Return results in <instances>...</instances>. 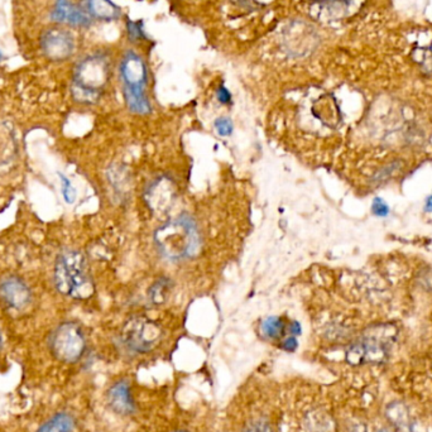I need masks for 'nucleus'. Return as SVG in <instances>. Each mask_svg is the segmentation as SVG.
Listing matches in <instances>:
<instances>
[{
  "mask_svg": "<svg viewBox=\"0 0 432 432\" xmlns=\"http://www.w3.org/2000/svg\"><path fill=\"white\" fill-rule=\"evenodd\" d=\"M55 284L63 296L76 300H84L93 295V281L82 254L68 250L58 255L55 266Z\"/></svg>",
  "mask_w": 432,
  "mask_h": 432,
  "instance_id": "obj_1",
  "label": "nucleus"
},
{
  "mask_svg": "<svg viewBox=\"0 0 432 432\" xmlns=\"http://www.w3.org/2000/svg\"><path fill=\"white\" fill-rule=\"evenodd\" d=\"M109 61L101 55L89 56L75 70L72 94L81 103H94L109 79Z\"/></svg>",
  "mask_w": 432,
  "mask_h": 432,
  "instance_id": "obj_2",
  "label": "nucleus"
},
{
  "mask_svg": "<svg viewBox=\"0 0 432 432\" xmlns=\"http://www.w3.org/2000/svg\"><path fill=\"white\" fill-rule=\"evenodd\" d=\"M395 329L392 325L371 327L363 339L349 348L346 360L352 365L383 363L388 358L390 343L395 340Z\"/></svg>",
  "mask_w": 432,
  "mask_h": 432,
  "instance_id": "obj_3",
  "label": "nucleus"
},
{
  "mask_svg": "<svg viewBox=\"0 0 432 432\" xmlns=\"http://www.w3.org/2000/svg\"><path fill=\"white\" fill-rule=\"evenodd\" d=\"M120 75L125 85V99L130 109L136 113H147L149 103L143 91L147 80L146 63L139 56L128 52L120 65Z\"/></svg>",
  "mask_w": 432,
  "mask_h": 432,
  "instance_id": "obj_4",
  "label": "nucleus"
},
{
  "mask_svg": "<svg viewBox=\"0 0 432 432\" xmlns=\"http://www.w3.org/2000/svg\"><path fill=\"white\" fill-rule=\"evenodd\" d=\"M51 348L60 360L74 363L85 350L84 333L74 322H65L56 329L51 338Z\"/></svg>",
  "mask_w": 432,
  "mask_h": 432,
  "instance_id": "obj_5",
  "label": "nucleus"
},
{
  "mask_svg": "<svg viewBox=\"0 0 432 432\" xmlns=\"http://www.w3.org/2000/svg\"><path fill=\"white\" fill-rule=\"evenodd\" d=\"M41 49L51 61H66L74 55L76 44L71 33L60 28L47 30L41 37Z\"/></svg>",
  "mask_w": 432,
  "mask_h": 432,
  "instance_id": "obj_6",
  "label": "nucleus"
},
{
  "mask_svg": "<svg viewBox=\"0 0 432 432\" xmlns=\"http://www.w3.org/2000/svg\"><path fill=\"white\" fill-rule=\"evenodd\" d=\"M355 0H317L310 6V15L319 22H336L352 14Z\"/></svg>",
  "mask_w": 432,
  "mask_h": 432,
  "instance_id": "obj_7",
  "label": "nucleus"
},
{
  "mask_svg": "<svg viewBox=\"0 0 432 432\" xmlns=\"http://www.w3.org/2000/svg\"><path fill=\"white\" fill-rule=\"evenodd\" d=\"M0 298L13 309L22 310L31 301V291L17 277H6L0 282Z\"/></svg>",
  "mask_w": 432,
  "mask_h": 432,
  "instance_id": "obj_8",
  "label": "nucleus"
},
{
  "mask_svg": "<svg viewBox=\"0 0 432 432\" xmlns=\"http://www.w3.org/2000/svg\"><path fill=\"white\" fill-rule=\"evenodd\" d=\"M51 18L55 22L71 27H87L91 23V17L71 0H56L51 12Z\"/></svg>",
  "mask_w": 432,
  "mask_h": 432,
  "instance_id": "obj_9",
  "label": "nucleus"
},
{
  "mask_svg": "<svg viewBox=\"0 0 432 432\" xmlns=\"http://www.w3.org/2000/svg\"><path fill=\"white\" fill-rule=\"evenodd\" d=\"M316 36L309 25L295 22L284 32L286 47L295 55H305L315 42Z\"/></svg>",
  "mask_w": 432,
  "mask_h": 432,
  "instance_id": "obj_10",
  "label": "nucleus"
},
{
  "mask_svg": "<svg viewBox=\"0 0 432 432\" xmlns=\"http://www.w3.org/2000/svg\"><path fill=\"white\" fill-rule=\"evenodd\" d=\"M158 336H160L158 329L148 322H138L130 327L129 333H127L128 344L133 349L141 352H146L149 348L155 345Z\"/></svg>",
  "mask_w": 432,
  "mask_h": 432,
  "instance_id": "obj_11",
  "label": "nucleus"
},
{
  "mask_svg": "<svg viewBox=\"0 0 432 432\" xmlns=\"http://www.w3.org/2000/svg\"><path fill=\"white\" fill-rule=\"evenodd\" d=\"M109 403L119 414H128L134 411L133 397L130 393L129 384L127 382H117L111 387L108 393Z\"/></svg>",
  "mask_w": 432,
  "mask_h": 432,
  "instance_id": "obj_12",
  "label": "nucleus"
},
{
  "mask_svg": "<svg viewBox=\"0 0 432 432\" xmlns=\"http://www.w3.org/2000/svg\"><path fill=\"white\" fill-rule=\"evenodd\" d=\"M85 12L99 20H115L120 17L119 6L111 0H85Z\"/></svg>",
  "mask_w": 432,
  "mask_h": 432,
  "instance_id": "obj_13",
  "label": "nucleus"
},
{
  "mask_svg": "<svg viewBox=\"0 0 432 432\" xmlns=\"http://www.w3.org/2000/svg\"><path fill=\"white\" fill-rule=\"evenodd\" d=\"M74 426V419L70 414H58L39 427L38 432H71Z\"/></svg>",
  "mask_w": 432,
  "mask_h": 432,
  "instance_id": "obj_14",
  "label": "nucleus"
},
{
  "mask_svg": "<svg viewBox=\"0 0 432 432\" xmlns=\"http://www.w3.org/2000/svg\"><path fill=\"white\" fill-rule=\"evenodd\" d=\"M412 58L425 74L432 75V39L428 46H416L412 51Z\"/></svg>",
  "mask_w": 432,
  "mask_h": 432,
  "instance_id": "obj_15",
  "label": "nucleus"
},
{
  "mask_svg": "<svg viewBox=\"0 0 432 432\" xmlns=\"http://www.w3.org/2000/svg\"><path fill=\"white\" fill-rule=\"evenodd\" d=\"M14 148V141L11 132L6 127L0 125V165L11 161L12 149Z\"/></svg>",
  "mask_w": 432,
  "mask_h": 432,
  "instance_id": "obj_16",
  "label": "nucleus"
},
{
  "mask_svg": "<svg viewBox=\"0 0 432 432\" xmlns=\"http://www.w3.org/2000/svg\"><path fill=\"white\" fill-rule=\"evenodd\" d=\"M282 329H284V325L278 319H269L263 325V331L268 338H278L282 333Z\"/></svg>",
  "mask_w": 432,
  "mask_h": 432,
  "instance_id": "obj_17",
  "label": "nucleus"
},
{
  "mask_svg": "<svg viewBox=\"0 0 432 432\" xmlns=\"http://www.w3.org/2000/svg\"><path fill=\"white\" fill-rule=\"evenodd\" d=\"M60 179L62 182V193L63 198L68 204H72L76 198V191H75L74 186L70 182V179H66L63 174H60Z\"/></svg>",
  "mask_w": 432,
  "mask_h": 432,
  "instance_id": "obj_18",
  "label": "nucleus"
},
{
  "mask_svg": "<svg viewBox=\"0 0 432 432\" xmlns=\"http://www.w3.org/2000/svg\"><path fill=\"white\" fill-rule=\"evenodd\" d=\"M371 211L378 217H386L389 214L388 205L386 204V201L382 198H376L373 201V205H371Z\"/></svg>",
  "mask_w": 432,
  "mask_h": 432,
  "instance_id": "obj_19",
  "label": "nucleus"
},
{
  "mask_svg": "<svg viewBox=\"0 0 432 432\" xmlns=\"http://www.w3.org/2000/svg\"><path fill=\"white\" fill-rule=\"evenodd\" d=\"M246 432H273V430L266 421L257 420L248 425Z\"/></svg>",
  "mask_w": 432,
  "mask_h": 432,
  "instance_id": "obj_20",
  "label": "nucleus"
},
{
  "mask_svg": "<svg viewBox=\"0 0 432 432\" xmlns=\"http://www.w3.org/2000/svg\"><path fill=\"white\" fill-rule=\"evenodd\" d=\"M128 33L133 41L143 38L142 28L139 23H136V22H130V20L128 22Z\"/></svg>",
  "mask_w": 432,
  "mask_h": 432,
  "instance_id": "obj_21",
  "label": "nucleus"
},
{
  "mask_svg": "<svg viewBox=\"0 0 432 432\" xmlns=\"http://www.w3.org/2000/svg\"><path fill=\"white\" fill-rule=\"evenodd\" d=\"M296 340L293 339V338L286 340V343H284V348H286V349H288V350H295V349H296Z\"/></svg>",
  "mask_w": 432,
  "mask_h": 432,
  "instance_id": "obj_22",
  "label": "nucleus"
},
{
  "mask_svg": "<svg viewBox=\"0 0 432 432\" xmlns=\"http://www.w3.org/2000/svg\"><path fill=\"white\" fill-rule=\"evenodd\" d=\"M426 211L427 212H432V195L428 196L426 200Z\"/></svg>",
  "mask_w": 432,
  "mask_h": 432,
  "instance_id": "obj_23",
  "label": "nucleus"
},
{
  "mask_svg": "<svg viewBox=\"0 0 432 432\" xmlns=\"http://www.w3.org/2000/svg\"><path fill=\"white\" fill-rule=\"evenodd\" d=\"M352 432H364V427H358V428H357V430H354V431Z\"/></svg>",
  "mask_w": 432,
  "mask_h": 432,
  "instance_id": "obj_24",
  "label": "nucleus"
},
{
  "mask_svg": "<svg viewBox=\"0 0 432 432\" xmlns=\"http://www.w3.org/2000/svg\"><path fill=\"white\" fill-rule=\"evenodd\" d=\"M4 60V53H3V51L0 50V62Z\"/></svg>",
  "mask_w": 432,
  "mask_h": 432,
  "instance_id": "obj_25",
  "label": "nucleus"
},
{
  "mask_svg": "<svg viewBox=\"0 0 432 432\" xmlns=\"http://www.w3.org/2000/svg\"><path fill=\"white\" fill-rule=\"evenodd\" d=\"M0 344H1V336H0Z\"/></svg>",
  "mask_w": 432,
  "mask_h": 432,
  "instance_id": "obj_26",
  "label": "nucleus"
},
{
  "mask_svg": "<svg viewBox=\"0 0 432 432\" xmlns=\"http://www.w3.org/2000/svg\"><path fill=\"white\" fill-rule=\"evenodd\" d=\"M381 432H386V431H381Z\"/></svg>",
  "mask_w": 432,
  "mask_h": 432,
  "instance_id": "obj_27",
  "label": "nucleus"
},
{
  "mask_svg": "<svg viewBox=\"0 0 432 432\" xmlns=\"http://www.w3.org/2000/svg\"><path fill=\"white\" fill-rule=\"evenodd\" d=\"M315 1H317V0H315Z\"/></svg>",
  "mask_w": 432,
  "mask_h": 432,
  "instance_id": "obj_28",
  "label": "nucleus"
}]
</instances>
